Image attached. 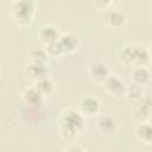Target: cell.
Returning <instances> with one entry per match:
<instances>
[{"mask_svg":"<svg viewBox=\"0 0 152 152\" xmlns=\"http://www.w3.org/2000/svg\"><path fill=\"white\" fill-rule=\"evenodd\" d=\"M23 100L25 102V104H27L31 108H40L43 106L44 102V96L34 88V87H30L26 88L23 93Z\"/></svg>","mask_w":152,"mask_h":152,"instance_id":"obj_6","label":"cell"},{"mask_svg":"<svg viewBox=\"0 0 152 152\" xmlns=\"http://www.w3.org/2000/svg\"><path fill=\"white\" fill-rule=\"evenodd\" d=\"M125 96L127 99L128 102L133 103V104H138L142 99H144V90L142 87L137 86V84H132L129 87H126V91H125Z\"/></svg>","mask_w":152,"mask_h":152,"instance_id":"obj_15","label":"cell"},{"mask_svg":"<svg viewBox=\"0 0 152 152\" xmlns=\"http://www.w3.org/2000/svg\"><path fill=\"white\" fill-rule=\"evenodd\" d=\"M151 114V97L150 95H145L144 99L135 104L134 108V116L140 120V122H146Z\"/></svg>","mask_w":152,"mask_h":152,"instance_id":"obj_11","label":"cell"},{"mask_svg":"<svg viewBox=\"0 0 152 152\" xmlns=\"http://www.w3.org/2000/svg\"><path fill=\"white\" fill-rule=\"evenodd\" d=\"M100 110V101L95 96H84L78 103V112L83 116H93Z\"/></svg>","mask_w":152,"mask_h":152,"instance_id":"obj_4","label":"cell"},{"mask_svg":"<svg viewBox=\"0 0 152 152\" xmlns=\"http://www.w3.org/2000/svg\"><path fill=\"white\" fill-rule=\"evenodd\" d=\"M65 152H84V150H83L81 146L72 144V145H69V146L66 147Z\"/></svg>","mask_w":152,"mask_h":152,"instance_id":"obj_21","label":"cell"},{"mask_svg":"<svg viewBox=\"0 0 152 152\" xmlns=\"http://www.w3.org/2000/svg\"><path fill=\"white\" fill-rule=\"evenodd\" d=\"M97 129L103 134H113L116 132L118 124L114 116L110 114H101L96 121Z\"/></svg>","mask_w":152,"mask_h":152,"instance_id":"obj_8","label":"cell"},{"mask_svg":"<svg viewBox=\"0 0 152 152\" xmlns=\"http://www.w3.org/2000/svg\"><path fill=\"white\" fill-rule=\"evenodd\" d=\"M150 50L147 48H142L139 45L134 46L133 57H132V64L134 66H146L150 63Z\"/></svg>","mask_w":152,"mask_h":152,"instance_id":"obj_13","label":"cell"},{"mask_svg":"<svg viewBox=\"0 0 152 152\" xmlns=\"http://www.w3.org/2000/svg\"><path fill=\"white\" fill-rule=\"evenodd\" d=\"M133 83L140 87H144L150 81V71L146 66H135L132 71Z\"/></svg>","mask_w":152,"mask_h":152,"instance_id":"obj_14","label":"cell"},{"mask_svg":"<svg viewBox=\"0 0 152 152\" xmlns=\"http://www.w3.org/2000/svg\"><path fill=\"white\" fill-rule=\"evenodd\" d=\"M58 43L64 53H71L78 48L80 40H78V37L72 33H63L59 36Z\"/></svg>","mask_w":152,"mask_h":152,"instance_id":"obj_12","label":"cell"},{"mask_svg":"<svg viewBox=\"0 0 152 152\" xmlns=\"http://www.w3.org/2000/svg\"><path fill=\"white\" fill-rule=\"evenodd\" d=\"M134 44H126L118 51V58L125 64H132V57L134 51Z\"/></svg>","mask_w":152,"mask_h":152,"instance_id":"obj_18","label":"cell"},{"mask_svg":"<svg viewBox=\"0 0 152 152\" xmlns=\"http://www.w3.org/2000/svg\"><path fill=\"white\" fill-rule=\"evenodd\" d=\"M106 90L112 95V96H122L125 95L126 91V84L124 81L116 76V75H109L106 81L103 82Z\"/></svg>","mask_w":152,"mask_h":152,"instance_id":"obj_5","label":"cell"},{"mask_svg":"<svg viewBox=\"0 0 152 152\" xmlns=\"http://www.w3.org/2000/svg\"><path fill=\"white\" fill-rule=\"evenodd\" d=\"M30 58L31 62H37V63H45L48 64V59H49V55L46 53V51L44 49H32L30 51Z\"/></svg>","mask_w":152,"mask_h":152,"instance_id":"obj_19","label":"cell"},{"mask_svg":"<svg viewBox=\"0 0 152 152\" xmlns=\"http://www.w3.org/2000/svg\"><path fill=\"white\" fill-rule=\"evenodd\" d=\"M86 124L84 116L74 108L65 109L59 118V133L66 141H72L83 129Z\"/></svg>","mask_w":152,"mask_h":152,"instance_id":"obj_1","label":"cell"},{"mask_svg":"<svg viewBox=\"0 0 152 152\" xmlns=\"http://www.w3.org/2000/svg\"><path fill=\"white\" fill-rule=\"evenodd\" d=\"M88 72L90 77L96 82H104L106 78L110 75L108 65L100 59H95L89 64Z\"/></svg>","mask_w":152,"mask_h":152,"instance_id":"obj_3","label":"cell"},{"mask_svg":"<svg viewBox=\"0 0 152 152\" xmlns=\"http://www.w3.org/2000/svg\"><path fill=\"white\" fill-rule=\"evenodd\" d=\"M43 96L50 95L53 91V82L49 78V77H44L40 78L38 81H34V86H33Z\"/></svg>","mask_w":152,"mask_h":152,"instance_id":"obj_17","label":"cell"},{"mask_svg":"<svg viewBox=\"0 0 152 152\" xmlns=\"http://www.w3.org/2000/svg\"><path fill=\"white\" fill-rule=\"evenodd\" d=\"M103 18L106 24L112 27H121L126 20V15L120 8H107Z\"/></svg>","mask_w":152,"mask_h":152,"instance_id":"obj_9","label":"cell"},{"mask_svg":"<svg viewBox=\"0 0 152 152\" xmlns=\"http://www.w3.org/2000/svg\"><path fill=\"white\" fill-rule=\"evenodd\" d=\"M38 36L40 38V40L43 43H45L46 45L50 44V43H53V42H57L59 39V31L58 28L55 26V25H51V24H44L39 27L38 30Z\"/></svg>","mask_w":152,"mask_h":152,"instance_id":"obj_10","label":"cell"},{"mask_svg":"<svg viewBox=\"0 0 152 152\" xmlns=\"http://www.w3.org/2000/svg\"><path fill=\"white\" fill-rule=\"evenodd\" d=\"M36 4L32 0H18L11 6V13L13 19L19 25H27L33 17Z\"/></svg>","mask_w":152,"mask_h":152,"instance_id":"obj_2","label":"cell"},{"mask_svg":"<svg viewBox=\"0 0 152 152\" xmlns=\"http://www.w3.org/2000/svg\"><path fill=\"white\" fill-rule=\"evenodd\" d=\"M135 135L141 142L151 144V141H152V127H151V125L147 121L140 122L135 128Z\"/></svg>","mask_w":152,"mask_h":152,"instance_id":"obj_16","label":"cell"},{"mask_svg":"<svg viewBox=\"0 0 152 152\" xmlns=\"http://www.w3.org/2000/svg\"><path fill=\"white\" fill-rule=\"evenodd\" d=\"M46 53L49 55V57H59L62 55H64L58 40L57 42H53V43H50L46 45Z\"/></svg>","mask_w":152,"mask_h":152,"instance_id":"obj_20","label":"cell"},{"mask_svg":"<svg viewBox=\"0 0 152 152\" xmlns=\"http://www.w3.org/2000/svg\"><path fill=\"white\" fill-rule=\"evenodd\" d=\"M25 74L27 75V77H30L33 81H38L40 78L48 77L49 74V69H48V64L45 63H37V62H31L27 64V66L25 68Z\"/></svg>","mask_w":152,"mask_h":152,"instance_id":"obj_7","label":"cell"}]
</instances>
